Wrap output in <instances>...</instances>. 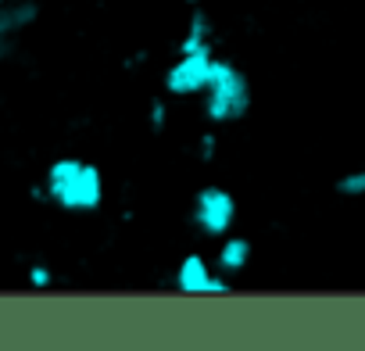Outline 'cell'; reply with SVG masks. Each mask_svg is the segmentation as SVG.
Segmentation results:
<instances>
[{
	"label": "cell",
	"mask_w": 365,
	"mask_h": 351,
	"mask_svg": "<svg viewBox=\"0 0 365 351\" xmlns=\"http://www.w3.org/2000/svg\"><path fill=\"white\" fill-rule=\"evenodd\" d=\"M201 47H212V22L205 11H194L190 15V26H187V36L179 44V54H190V51H201Z\"/></svg>",
	"instance_id": "obj_8"
},
{
	"label": "cell",
	"mask_w": 365,
	"mask_h": 351,
	"mask_svg": "<svg viewBox=\"0 0 365 351\" xmlns=\"http://www.w3.org/2000/svg\"><path fill=\"white\" fill-rule=\"evenodd\" d=\"M237 223V201L222 187H205L194 198V226L205 237H226Z\"/></svg>",
	"instance_id": "obj_3"
},
{
	"label": "cell",
	"mask_w": 365,
	"mask_h": 351,
	"mask_svg": "<svg viewBox=\"0 0 365 351\" xmlns=\"http://www.w3.org/2000/svg\"><path fill=\"white\" fill-rule=\"evenodd\" d=\"M212 47H201V51H190V54H179V61L165 72V90L172 97H194V93H205L208 86V76H212Z\"/></svg>",
	"instance_id": "obj_4"
},
{
	"label": "cell",
	"mask_w": 365,
	"mask_h": 351,
	"mask_svg": "<svg viewBox=\"0 0 365 351\" xmlns=\"http://www.w3.org/2000/svg\"><path fill=\"white\" fill-rule=\"evenodd\" d=\"M165 122H168V104H165V101H154V104H150V129L161 133Z\"/></svg>",
	"instance_id": "obj_11"
},
{
	"label": "cell",
	"mask_w": 365,
	"mask_h": 351,
	"mask_svg": "<svg viewBox=\"0 0 365 351\" xmlns=\"http://www.w3.org/2000/svg\"><path fill=\"white\" fill-rule=\"evenodd\" d=\"M43 194L65 208V212H97L104 201V180L101 168L90 161H76V158H61L47 168L43 180Z\"/></svg>",
	"instance_id": "obj_1"
},
{
	"label": "cell",
	"mask_w": 365,
	"mask_h": 351,
	"mask_svg": "<svg viewBox=\"0 0 365 351\" xmlns=\"http://www.w3.org/2000/svg\"><path fill=\"white\" fill-rule=\"evenodd\" d=\"M0 4H4V0H0Z\"/></svg>",
	"instance_id": "obj_15"
},
{
	"label": "cell",
	"mask_w": 365,
	"mask_h": 351,
	"mask_svg": "<svg viewBox=\"0 0 365 351\" xmlns=\"http://www.w3.org/2000/svg\"><path fill=\"white\" fill-rule=\"evenodd\" d=\"M54 283V273L47 269V265H33L29 269V287H36V290H47Z\"/></svg>",
	"instance_id": "obj_10"
},
{
	"label": "cell",
	"mask_w": 365,
	"mask_h": 351,
	"mask_svg": "<svg viewBox=\"0 0 365 351\" xmlns=\"http://www.w3.org/2000/svg\"><path fill=\"white\" fill-rule=\"evenodd\" d=\"M208 280H212V269H208V262L201 258V255H187L179 262V269H175V290H182V294H205L208 290Z\"/></svg>",
	"instance_id": "obj_6"
},
{
	"label": "cell",
	"mask_w": 365,
	"mask_h": 351,
	"mask_svg": "<svg viewBox=\"0 0 365 351\" xmlns=\"http://www.w3.org/2000/svg\"><path fill=\"white\" fill-rule=\"evenodd\" d=\"M215 147H219V143H215V136H212V133H205V136L197 140V158H201V161H212V158H215Z\"/></svg>",
	"instance_id": "obj_12"
},
{
	"label": "cell",
	"mask_w": 365,
	"mask_h": 351,
	"mask_svg": "<svg viewBox=\"0 0 365 351\" xmlns=\"http://www.w3.org/2000/svg\"><path fill=\"white\" fill-rule=\"evenodd\" d=\"M33 19H36V4H11V8L0 4V61H4L8 47L15 44L19 29H26Z\"/></svg>",
	"instance_id": "obj_5"
},
{
	"label": "cell",
	"mask_w": 365,
	"mask_h": 351,
	"mask_svg": "<svg viewBox=\"0 0 365 351\" xmlns=\"http://www.w3.org/2000/svg\"><path fill=\"white\" fill-rule=\"evenodd\" d=\"M187 4H201V0H187Z\"/></svg>",
	"instance_id": "obj_14"
},
{
	"label": "cell",
	"mask_w": 365,
	"mask_h": 351,
	"mask_svg": "<svg viewBox=\"0 0 365 351\" xmlns=\"http://www.w3.org/2000/svg\"><path fill=\"white\" fill-rule=\"evenodd\" d=\"M333 190H336L340 198H365V168L344 172L340 180L333 183Z\"/></svg>",
	"instance_id": "obj_9"
},
{
	"label": "cell",
	"mask_w": 365,
	"mask_h": 351,
	"mask_svg": "<svg viewBox=\"0 0 365 351\" xmlns=\"http://www.w3.org/2000/svg\"><path fill=\"white\" fill-rule=\"evenodd\" d=\"M205 294H230V276H212Z\"/></svg>",
	"instance_id": "obj_13"
},
{
	"label": "cell",
	"mask_w": 365,
	"mask_h": 351,
	"mask_svg": "<svg viewBox=\"0 0 365 351\" xmlns=\"http://www.w3.org/2000/svg\"><path fill=\"white\" fill-rule=\"evenodd\" d=\"M251 265V240L247 237H230L219 248V273L222 276H237Z\"/></svg>",
	"instance_id": "obj_7"
},
{
	"label": "cell",
	"mask_w": 365,
	"mask_h": 351,
	"mask_svg": "<svg viewBox=\"0 0 365 351\" xmlns=\"http://www.w3.org/2000/svg\"><path fill=\"white\" fill-rule=\"evenodd\" d=\"M247 108H251V83H247V76L233 61L215 58L208 86H205V115H208V122H215V126L237 122V118L247 115Z\"/></svg>",
	"instance_id": "obj_2"
}]
</instances>
